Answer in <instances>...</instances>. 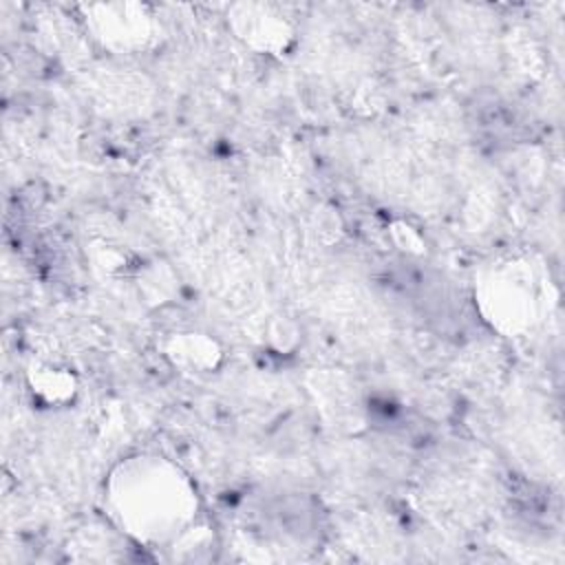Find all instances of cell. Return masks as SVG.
<instances>
[{"mask_svg":"<svg viewBox=\"0 0 565 565\" xmlns=\"http://www.w3.org/2000/svg\"><path fill=\"white\" fill-rule=\"evenodd\" d=\"M550 280L532 256H501L475 278V305L486 324L505 338L532 333L550 307Z\"/></svg>","mask_w":565,"mask_h":565,"instance_id":"7a4b0ae2","label":"cell"},{"mask_svg":"<svg viewBox=\"0 0 565 565\" xmlns=\"http://www.w3.org/2000/svg\"><path fill=\"white\" fill-rule=\"evenodd\" d=\"M106 510L135 543L170 547L196 527L201 497L177 461L157 452H137L108 472Z\"/></svg>","mask_w":565,"mask_h":565,"instance_id":"6da1fadb","label":"cell"},{"mask_svg":"<svg viewBox=\"0 0 565 565\" xmlns=\"http://www.w3.org/2000/svg\"><path fill=\"white\" fill-rule=\"evenodd\" d=\"M227 22L234 35L258 53H287L296 40L294 24L271 4H236L232 7Z\"/></svg>","mask_w":565,"mask_h":565,"instance_id":"277c9868","label":"cell"},{"mask_svg":"<svg viewBox=\"0 0 565 565\" xmlns=\"http://www.w3.org/2000/svg\"><path fill=\"white\" fill-rule=\"evenodd\" d=\"M391 236H393V243L399 249L408 252V254H424L426 252L422 234L415 227H411L408 223H404V221H397V223L391 225Z\"/></svg>","mask_w":565,"mask_h":565,"instance_id":"52a82bcc","label":"cell"},{"mask_svg":"<svg viewBox=\"0 0 565 565\" xmlns=\"http://www.w3.org/2000/svg\"><path fill=\"white\" fill-rule=\"evenodd\" d=\"M86 26L95 40L117 53L143 51L154 40V20L146 4L135 2H108L88 4Z\"/></svg>","mask_w":565,"mask_h":565,"instance_id":"3957f363","label":"cell"},{"mask_svg":"<svg viewBox=\"0 0 565 565\" xmlns=\"http://www.w3.org/2000/svg\"><path fill=\"white\" fill-rule=\"evenodd\" d=\"M166 358L190 373H212L223 364V349L218 340L203 331L172 333L163 344Z\"/></svg>","mask_w":565,"mask_h":565,"instance_id":"5b68a950","label":"cell"},{"mask_svg":"<svg viewBox=\"0 0 565 565\" xmlns=\"http://www.w3.org/2000/svg\"><path fill=\"white\" fill-rule=\"evenodd\" d=\"M26 386L33 399L49 408L71 406L79 393L77 375L60 362H33L26 371Z\"/></svg>","mask_w":565,"mask_h":565,"instance_id":"8992f818","label":"cell"}]
</instances>
